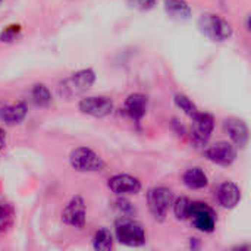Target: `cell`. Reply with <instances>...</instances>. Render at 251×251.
I'll return each instance as SVG.
<instances>
[{"label":"cell","mask_w":251,"mask_h":251,"mask_svg":"<svg viewBox=\"0 0 251 251\" xmlns=\"http://www.w3.org/2000/svg\"><path fill=\"white\" fill-rule=\"evenodd\" d=\"M147 107H149V100L141 93H134L128 96V99L125 100V112L134 121H141L147 113Z\"/></svg>","instance_id":"5bb4252c"},{"label":"cell","mask_w":251,"mask_h":251,"mask_svg":"<svg viewBox=\"0 0 251 251\" xmlns=\"http://www.w3.org/2000/svg\"><path fill=\"white\" fill-rule=\"evenodd\" d=\"M218 201L224 209H234L241 201V190L235 182H224L218 190Z\"/></svg>","instance_id":"7c38bea8"},{"label":"cell","mask_w":251,"mask_h":251,"mask_svg":"<svg viewBox=\"0 0 251 251\" xmlns=\"http://www.w3.org/2000/svg\"><path fill=\"white\" fill-rule=\"evenodd\" d=\"M193 119L191 125V137L193 141L199 146H203L209 141L213 128H215V119L210 113H201L199 112Z\"/></svg>","instance_id":"9c48e42d"},{"label":"cell","mask_w":251,"mask_h":251,"mask_svg":"<svg viewBox=\"0 0 251 251\" xmlns=\"http://www.w3.org/2000/svg\"><path fill=\"white\" fill-rule=\"evenodd\" d=\"M85 218H87V207L82 197L79 196L72 197L62 212V221L69 226L81 229L85 226Z\"/></svg>","instance_id":"ba28073f"},{"label":"cell","mask_w":251,"mask_h":251,"mask_svg":"<svg viewBox=\"0 0 251 251\" xmlns=\"http://www.w3.org/2000/svg\"><path fill=\"white\" fill-rule=\"evenodd\" d=\"M78 107L85 115L94 118H104L113 112V101L104 96H90L81 99Z\"/></svg>","instance_id":"52a82bcc"},{"label":"cell","mask_w":251,"mask_h":251,"mask_svg":"<svg viewBox=\"0 0 251 251\" xmlns=\"http://www.w3.org/2000/svg\"><path fill=\"white\" fill-rule=\"evenodd\" d=\"M165 10L175 19H188L191 16V7L185 0H165Z\"/></svg>","instance_id":"e0dca14e"},{"label":"cell","mask_w":251,"mask_h":251,"mask_svg":"<svg viewBox=\"0 0 251 251\" xmlns=\"http://www.w3.org/2000/svg\"><path fill=\"white\" fill-rule=\"evenodd\" d=\"M206 157L221 166H231L237 159V149L232 143L228 141H219L204 151Z\"/></svg>","instance_id":"30bf717a"},{"label":"cell","mask_w":251,"mask_h":251,"mask_svg":"<svg viewBox=\"0 0 251 251\" xmlns=\"http://www.w3.org/2000/svg\"><path fill=\"white\" fill-rule=\"evenodd\" d=\"M15 221V209L6 200H0V232H6Z\"/></svg>","instance_id":"d6986e66"},{"label":"cell","mask_w":251,"mask_h":251,"mask_svg":"<svg viewBox=\"0 0 251 251\" xmlns=\"http://www.w3.org/2000/svg\"><path fill=\"white\" fill-rule=\"evenodd\" d=\"M188 219H191L193 225L200 232L210 234L216 228V213H215V210L209 204L201 203V201H191V209H190Z\"/></svg>","instance_id":"8992f818"},{"label":"cell","mask_w":251,"mask_h":251,"mask_svg":"<svg viewBox=\"0 0 251 251\" xmlns=\"http://www.w3.org/2000/svg\"><path fill=\"white\" fill-rule=\"evenodd\" d=\"M224 125H225L226 132L229 134L231 141L235 146H238V147H246L247 146V143H249V128H247L244 121L231 118V119H226Z\"/></svg>","instance_id":"4fadbf2b"},{"label":"cell","mask_w":251,"mask_h":251,"mask_svg":"<svg viewBox=\"0 0 251 251\" xmlns=\"http://www.w3.org/2000/svg\"><path fill=\"white\" fill-rule=\"evenodd\" d=\"M71 166L78 172H99L104 168L103 159L87 147L75 149L69 156Z\"/></svg>","instance_id":"5b68a950"},{"label":"cell","mask_w":251,"mask_h":251,"mask_svg":"<svg viewBox=\"0 0 251 251\" xmlns=\"http://www.w3.org/2000/svg\"><path fill=\"white\" fill-rule=\"evenodd\" d=\"M0 3H1V0H0Z\"/></svg>","instance_id":"4316f807"},{"label":"cell","mask_w":251,"mask_h":251,"mask_svg":"<svg viewBox=\"0 0 251 251\" xmlns=\"http://www.w3.org/2000/svg\"><path fill=\"white\" fill-rule=\"evenodd\" d=\"M6 146V132L3 128H0V150H3Z\"/></svg>","instance_id":"484cf974"},{"label":"cell","mask_w":251,"mask_h":251,"mask_svg":"<svg viewBox=\"0 0 251 251\" xmlns=\"http://www.w3.org/2000/svg\"><path fill=\"white\" fill-rule=\"evenodd\" d=\"M157 0H128V4L137 10H150L156 6Z\"/></svg>","instance_id":"d4e9b609"},{"label":"cell","mask_w":251,"mask_h":251,"mask_svg":"<svg viewBox=\"0 0 251 251\" xmlns=\"http://www.w3.org/2000/svg\"><path fill=\"white\" fill-rule=\"evenodd\" d=\"M32 100L40 107H47L51 103V93L44 84H35L32 87Z\"/></svg>","instance_id":"ffe728a7"},{"label":"cell","mask_w":251,"mask_h":251,"mask_svg":"<svg viewBox=\"0 0 251 251\" xmlns=\"http://www.w3.org/2000/svg\"><path fill=\"white\" fill-rule=\"evenodd\" d=\"M96 81V72L93 69H81L65 78L59 84V94L65 99H74L87 91Z\"/></svg>","instance_id":"6da1fadb"},{"label":"cell","mask_w":251,"mask_h":251,"mask_svg":"<svg viewBox=\"0 0 251 251\" xmlns=\"http://www.w3.org/2000/svg\"><path fill=\"white\" fill-rule=\"evenodd\" d=\"M21 32V26L19 25H9L6 26L1 34H0V41H4V43H10L13 40H16V37L19 35Z\"/></svg>","instance_id":"603a6c76"},{"label":"cell","mask_w":251,"mask_h":251,"mask_svg":"<svg viewBox=\"0 0 251 251\" xmlns=\"http://www.w3.org/2000/svg\"><path fill=\"white\" fill-rule=\"evenodd\" d=\"M115 234L118 241L128 247H141L146 243L144 228L129 218H122L116 222Z\"/></svg>","instance_id":"7a4b0ae2"},{"label":"cell","mask_w":251,"mask_h":251,"mask_svg":"<svg viewBox=\"0 0 251 251\" xmlns=\"http://www.w3.org/2000/svg\"><path fill=\"white\" fill-rule=\"evenodd\" d=\"M107 187L118 196H135L141 190V181L132 175L119 174L107 181Z\"/></svg>","instance_id":"8fae6325"},{"label":"cell","mask_w":251,"mask_h":251,"mask_svg":"<svg viewBox=\"0 0 251 251\" xmlns=\"http://www.w3.org/2000/svg\"><path fill=\"white\" fill-rule=\"evenodd\" d=\"M93 249L94 250L109 251L113 249V237L107 228H100L93 237Z\"/></svg>","instance_id":"ac0fdd59"},{"label":"cell","mask_w":251,"mask_h":251,"mask_svg":"<svg viewBox=\"0 0 251 251\" xmlns=\"http://www.w3.org/2000/svg\"><path fill=\"white\" fill-rule=\"evenodd\" d=\"M174 203V193L166 187H156L147 193V204L150 213L157 221H163Z\"/></svg>","instance_id":"277c9868"},{"label":"cell","mask_w":251,"mask_h":251,"mask_svg":"<svg viewBox=\"0 0 251 251\" xmlns=\"http://www.w3.org/2000/svg\"><path fill=\"white\" fill-rule=\"evenodd\" d=\"M200 31L213 41H225L232 35V26L228 21L215 13H204L199 19Z\"/></svg>","instance_id":"3957f363"},{"label":"cell","mask_w":251,"mask_h":251,"mask_svg":"<svg viewBox=\"0 0 251 251\" xmlns=\"http://www.w3.org/2000/svg\"><path fill=\"white\" fill-rule=\"evenodd\" d=\"M182 181H184L185 187L190 188V190H201V188H206L207 184H209L207 175L200 168H190V169H187L184 176H182Z\"/></svg>","instance_id":"2e32d148"},{"label":"cell","mask_w":251,"mask_h":251,"mask_svg":"<svg viewBox=\"0 0 251 251\" xmlns=\"http://www.w3.org/2000/svg\"><path fill=\"white\" fill-rule=\"evenodd\" d=\"M116 209L124 215L122 218H128V216H132V215L135 213L134 206H132L128 200H125V199H119V200L116 201Z\"/></svg>","instance_id":"cb8c5ba5"},{"label":"cell","mask_w":251,"mask_h":251,"mask_svg":"<svg viewBox=\"0 0 251 251\" xmlns=\"http://www.w3.org/2000/svg\"><path fill=\"white\" fill-rule=\"evenodd\" d=\"M175 104L190 118H194L199 113L197 106L193 103V100L190 97H187L185 94H176L175 96Z\"/></svg>","instance_id":"7402d4cb"},{"label":"cell","mask_w":251,"mask_h":251,"mask_svg":"<svg viewBox=\"0 0 251 251\" xmlns=\"http://www.w3.org/2000/svg\"><path fill=\"white\" fill-rule=\"evenodd\" d=\"M172 206H174V213H175L176 219H179V221L188 219L190 209H191V200L188 197H179V199L174 200Z\"/></svg>","instance_id":"44dd1931"},{"label":"cell","mask_w":251,"mask_h":251,"mask_svg":"<svg viewBox=\"0 0 251 251\" xmlns=\"http://www.w3.org/2000/svg\"><path fill=\"white\" fill-rule=\"evenodd\" d=\"M26 104L24 101H18L13 104H7L0 107V121H3L7 125H16L21 124L26 116Z\"/></svg>","instance_id":"9a60e30c"}]
</instances>
